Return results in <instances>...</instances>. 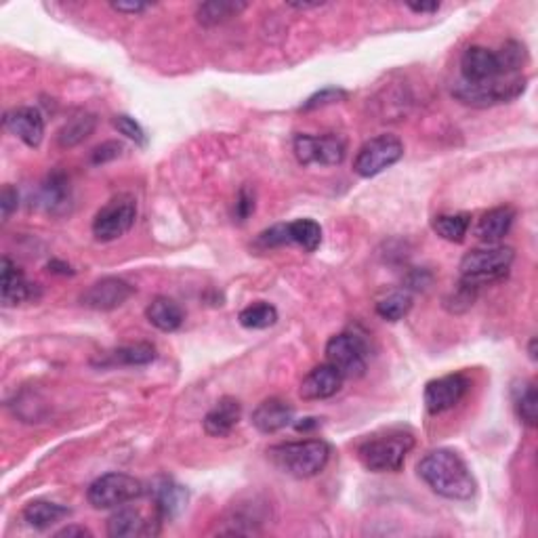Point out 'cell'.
<instances>
[{"mask_svg":"<svg viewBox=\"0 0 538 538\" xmlns=\"http://www.w3.org/2000/svg\"><path fill=\"white\" fill-rule=\"evenodd\" d=\"M269 461L297 480H309L320 475L330 461V446L324 439H301L272 446L267 450Z\"/></svg>","mask_w":538,"mask_h":538,"instance_id":"2","label":"cell"},{"mask_svg":"<svg viewBox=\"0 0 538 538\" xmlns=\"http://www.w3.org/2000/svg\"><path fill=\"white\" fill-rule=\"evenodd\" d=\"M289 7L299 9V11H305V9H317V7H324V3H289Z\"/></svg>","mask_w":538,"mask_h":538,"instance_id":"43","label":"cell"},{"mask_svg":"<svg viewBox=\"0 0 538 538\" xmlns=\"http://www.w3.org/2000/svg\"><path fill=\"white\" fill-rule=\"evenodd\" d=\"M404 158V143L395 134H377L366 142L358 150L356 161H353V170L356 175L370 179V177L381 175L397 164Z\"/></svg>","mask_w":538,"mask_h":538,"instance_id":"9","label":"cell"},{"mask_svg":"<svg viewBox=\"0 0 538 538\" xmlns=\"http://www.w3.org/2000/svg\"><path fill=\"white\" fill-rule=\"evenodd\" d=\"M292 419H295V408L280 397H267L250 414V423L256 431L265 433V436L286 430L292 423Z\"/></svg>","mask_w":538,"mask_h":538,"instance_id":"16","label":"cell"},{"mask_svg":"<svg viewBox=\"0 0 538 538\" xmlns=\"http://www.w3.org/2000/svg\"><path fill=\"white\" fill-rule=\"evenodd\" d=\"M417 471L419 478L442 499L471 500L478 490L473 473L455 450L438 448L427 452L417 464Z\"/></svg>","mask_w":538,"mask_h":538,"instance_id":"1","label":"cell"},{"mask_svg":"<svg viewBox=\"0 0 538 538\" xmlns=\"http://www.w3.org/2000/svg\"><path fill=\"white\" fill-rule=\"evenodd\" d=\"M469 387H471L469 378L461 375V372L433 378V381L425 385V394H423L427 412L436 417V414L450 411V408H455L456 404L467 395Z\"/></svg>","mask_w":538,"mask_h":538,"instance_id":"11","label":"cell"},{"mask_svg":"<svg viewBox=\"0 0 538 538\" xmlns=\"http://www.w3.org/2000/svg\"><path fill=\"white\" fill-rule=\"evenodd\" d=\"M145 486L126 473H106L89 486L87 499L95 509H118L142 499Z\"/></svg>","mask_w":538,"mask_h":538,"instance_id":"5","label":"cell"},{"mask_svg":"<svg viewBox=\"0 0 538 538\" xmlns=\"http://www.w3.org/2000/svg\"><path fill=\"white\" fill-rule=\"evenodd\" d=\"M34 286L30 284L20 267L9 256H3V272H0V299L4 308H13L34 299Z\"/></svg>","mask_w":538,"mask_h":538,"instance_id":"18","label":"cell"},{"mask_svg":"<svg viewBox=\"0 0 538 538\" xmlns=\"http://www.w3.org/2000/svg\"><path fill=\"white\" fill-rule=\"evenodd\" d=\"M240 417H242L240 402H238L236 397L225 395L211 408L209 412H206L202 425H204V431L209 433L211 438H228L230 433L236 430V425L240 423Z\"/></svg>","mask_w":538,"mask_h":538,"instance_id":"19","label":"cell"},{"mask_svg":"<svg viewBox=\"0 0 538 538\" xmlns=\"http://www.w3.org/2000/svg\"><path fill=\"white\" fill-rule=\"evenodd\" d=\"M152 499H154L156 516L162 519H173L187 505V490L170 478H156L152 484Z\"/></svg>","mask_w":538,"mask_h":538,"instance_id":"20","label":"cell"},{"mask_svg":"<svg viewBox=\"0 0 538 538\" xmlns=\"http://www.w3.org/2000/svg\"><path fill=\"white\" fill-rule=\"evenodd\" d=\"M513 406H516L517 419L525 427H536L538 423V394L536 385L532 381H517L511 389Z\"/></svg>","mask_w":538,"mask_h":538,"instance_id":"25","label":"cell"},{"mask_svg":"<svg viewBox=\"0 0 538 538\" xmlns=\"http://www.w3.org/2000/svg\"><path fill=\"white\" fill-rule=\"evenodd\" d=\"M406 7L414 13H436L439 11V3H408Z\"/></svg>","mask_w":538,"mask_h":538,"instance_id":"42","label":"cell"},{"mask_svg":"<svg viewBox=\"0 0 538 538\" xmlns=\"http://www.w3.org/2000/svg\"><path fill=\"white\" fill-rule=\"evenodd\" d=\"M412 448L414 438L411 433L394 431L387 436L366 439L358 448V458L364 464V469L372 471V473H397Z\"/></svg>","mask_w":538,"mask_h":538,"instance_id":"4","label":"cell"},{"mask_svg":"<svg viewBox=\"0 0 538 538\" xmlns=\"http://www.w3.org/2000/svg\"><path fill=\"white\" fill-rule=\"evenodd\" d=\"M122 150H125V145L120 142H106L101 143L100 148L93 150V154H91V162L93 164H106L109 161H116L122 154Z\"/></svg>","mask_w":538,"mask_h":538,"instance_id":"38","label":"cell"},{"mask_svg":"<svg viewBox=\"0 0 538 538\" xmlns=\"http://www.w3.org/2000/svg\"><path fill=\"white\" fill-rule=\"evenodd\" d=\"M145 317H148L152 326L162 330V333H175L177 328H181L186 314H183L181 305L175 299L156 297L145 309Z\"/></svg>","mask_w":538,"mask_h":538,"instance_id":"22","label":"cell"},{"mask_svg":"<svg viewBox=\"0 0 538 538\" xmlns=\"http://www.w3.org/2000/svg\"><path fill=\"white\" fill-rule=\"evenodd\" d=\"M291 244V236H289V223H280L273 225L265 231H261L259 238H256V247L267 250V248H278V247H286Z\"/></svg>","mask_w":538,"mask_h":538,"instance_id":"35","label":"cell"},{"mask_svg":"<svg viewBox=\"0 0 538 538\" xmlns=\"http://www.w3.org/2000/svg\"><path fill=\"white\" fill-rule=\"evenodd\" d=\"M471 215L469 213H456V215H438L433 219V231L448 242H463L469 234Z\"/></svg>","mask_w":538,"mask_h":538,"instance_id":"28","label":"cell"},{"mask_svg":"<svg viewBox=\"0 0 538 538\" xmlns=\"http://www.w3.org/2000/svg\"><path fill=\"white\" fill-rule=\"evenodd\" d=\"M133 295L134 286L122 278H101L82 292L81 303L95 311H112L125 305Z\"/></svg>","mask_w":538,"mask_h":538,"instance_id":"13","label":"cell"},{"mask_svg":"<svg viewBox=\"0 0 538 538\" xmlns=\"http://www.w3.org/2000/svg\"><path fill=\"white\" fill-rule=\"evenodd\" d=\"M253 213H255V192L250 187H242L240 192H238L234 215L238 217V221H247Z\"/></svg>","mask_w":538,"mask_h":538,"instance_id":"37","label":"cell"},{"mask_svg":"<svg viewBox=\"0 0 538 538\" xmlns=\"http://www.w3.org/2000/svg\"><path fill=\"white\" fill-rule=\"evenodd\" d=\"M326 362L343 378H360L369 369V345L356 333H339L326 343Z\"/></svg>","mask_w":538,"mask_h":538,"instance_id":"8","label":"cell"},{"mask_svg":"<svg viewBox=\"0 0 538 538\" xmlns=\"http://www.w3.org/2000/svg\"><path fill=\"white\" fill-rule=\"evenodd\" d=\"M238 320H240L244 328L263 330L273 326V324L278 322V309L265 301H256L248 305V308H244L240 316H238Z\"/></svg>","mask_w":538,"mask_h":538,"instance_id":"31","label":"cell"},{"mask_svg":"<svg viewBox=\"0 0 538 538\" xmlns=\"http://www.w3.org/2000/svg\"><path fill=\"white\" fill-rule=\"evenodd\" d=\"M345 142L339 134H297L295 156L301 164H322V167H336L345 161Z\"/></svg>","mask_w":538,"mask_h":538,"instance_id":"10","label":"cell"},{"mask_svg":"<svg viewBox=\"0 0 538 538\" xmlns=\"http://www.w3.org/2000/svg\"><path fill=\"white\" fill-rule=\"evenodd\" d=\"M343 375L334 369V366L320 364L316 366L314 370L308 372V377L301 381V387H299V395L305 402H320V400H328V397L336 395L343 387Z\"/></svg>","mask_w":538,"mask_h":538,"instance_id":"15","label":"cell"},{"mask_svg":"<svg viewBox=\"0 0 538 538\" xmlns=\"http://www.w3.org/2000/svg\"><path fill=\"white\" fill-rule=\"evenodd\" d=\"M70 509L64 505L51 503V500H32V503H28L23 507V519H26L28 525H32L36 530H47L55 525L61 519H65L70 516Z\"/></svg>","mask_w":538,"mask_h":538,"instance_id":"23","label":"cell"},{"mask_svg":"<svg viewBox=\"0 0 538 538\" xmlns=\"http://www.w3.org/2000/svg\"><path fill=\"white\" fill-rule=\"evenodd\" d=\"M247 7V3H238V0H213V3L200 4L198 11H195V20H198L200 26L213 28L230 22L231 17H238Z\"/></svg>","mask_w":538,"mask_h":538,"instance_id":"24","label":"cell"},{"mask_svg":"<svg viewBox=\"0 0 538 538\" xmlns=\"http://www.w3.org/2000/svg\"><path fill=\"white\" fill-rule=\"evenodd\" d=\"M4 128L17 139H22L28 148H39L45 139V118H42L40 109L23 106L9 109L3 118Z\"/></svg>","mask_w":538,"mask_h":538,"instance_id":"14","label":"cell"},{"mask_svg":"<svg viewBox=\"0 0 538 538\" xmlns=\"http://www.w3.org/2000/svg\"><path fill=\"white\" fill-rule=\"evenodd\" d=\"M500 65H503V72L507 76H519L522 74V67L528 61V51L522 42L517 40H509L500 47V51H497Z\"/></svg>","mask_w":538,"mask_h":538,"instance_id":"33","label":"cell"},{"mask_svg":"<svg viewBox=\"0 0 538 538\" xmlns=\"http://www.w3.org/2000/svg\"><path fill=\"white\" fill-rule=\"evenodd\" d=\"M161 519L150 522L139 509L133 507H122L116 513H112L108 519V534L112 538H134V536H156L161 528H158Z\"/></svg>","mask_w":538,"mask_h":538,"instance_id":"17","label":"cell"},{"mask_svg":"<svg viewBox=\"0 0 538 538\" xmlns=\"http://www.w3.org/2000/svg\"><path fill=\"white\" fill-rule=\"evenodd\" d=\"M17 204H20V194H17V189L13 186H4L3 194H0V211H3V221H7V219L13 215Z\"/></svg>","mask_w":538,"mask_h":538,"instance_id":"39","label":"cell"},{"mask_svg":"<svg viewBox=\"0 0 538 538\" xmlns=\"http://www.w3.org/2000/svg\"><path fill=\"white\" fill-rule=\"evenodd\" d=\"M148 7L150 4H145V3H112L114 11H118V13H128V15L143 13Z\"/></svg>","mask_w":538,"mask_h":538,"instance_id":"40","label":"cell"},{"mask_svg":"<svg viewBox=\"0 0 538 538\" xmlns=\"http://www.w3.org/2000/svg\"><path fill=\"white\" fill-rule=\"evenodd\" d=\"M525 82L528 81H525L524 76H507L486 84L458 82L455 84V89H452V95L461 103H464V106L488 108L497 106V103L517 100L525 91Z\"/></svg>","mask_w":538,"mask_h":538,"instance_id":"6","label":"cell"},{"mask_svg":"<svg viewBox=\"0 0 538 538\" xmlns=\"http://www.w3.org/2000/svg\"><path fill=\"white\" fill-rule=\"evenodd\" d=\"M516 221V211L511 206H497V209L484 213L475 225V238L484 242L486 247L497 244L509 234L511 225Z\"/></svg>","mask_w":538,"mask_h":538,"instance_id":"21","label":"cell"},{"mask_svg":"<svg viewBox=\"0 0 538 538\" xmlns=\"http://www.w3.org/2000/svg\"><path fill=\"white\" fill-rule=\"evenodd\" d=\"M289 236L291 244H297L308 253H314L322 244V228L314 219H297L289 223Z\"/></svg>","mask_w":538,"mask_h":538,"instance_id":"29","label":"cell"},{"mask_svg":"<svg viewBox=\"0 0 538 538\" xmlns=\"http://www.w3.org/2000/svg\"><path fill=\"white\" fill-rule=\"evenodd\" d=\"M513 261H516V250L511 247L490 244V247L469 250L461 259L458 269H461L463 282L480 289V286L499 282V280L507 278Z\"/></svg>","mask_w":538,"mask_h":538,"instance_id":"3","label":"cell"},{"mask_svg":"<svg viewBox=\"0 0 538 538\" xmlns=\"http://www.w3.org/2000/svg\"><path fill=\"white\" fill-rule=\"evenodd\" d=\"M316 425H317L316 419H305L303 423H297L295 427H297V431H309V430H314Z\"/></svg>","mask_w":538,"mask_h":538,"instance_id":"44","label":"cell"},{"mask_svg":"<svg viewBox=\"0 0 538 538\" xmlns=\"http://www.w3.org/2000/svg\"><path fill=\"white\" fill-rule=\"evenodd\" d=\"M412 309V297L408 292H391L389 297L381 299L377 303L378 317L387 322H400L402 317L408 316V311Z\"/></svg>","mask_w":538,"mask_h":538,"instance_id":"32","label":"cell"},{"mask_svg":"<svg viewBox=\"0 0 538 538\" xmlns=\"http://www.w3.org/2000/svg\"><path fill=\"white\" fill-rule=\"evenodd\" d=\"M67 202H70V186H67L65 177L61 173L48 177L40 187V204L45 206L47 211L57 213Z\"/></svg>","mask_w":538,"mask_h":538,"instance_id":"30","label":"cell"},{"mask_svg":"<svg viewBox=\"0 0 538 538\" xmlns=\"http://www.w3.org/2000/svg\"><path fill=\"white\" fill-rule=\"evenodd\" d=\"M114 126L118 128L120 134H125L126 139H131V142L142 145V148L148 145V134H145L143 126L139 125L134 118H131V116H126V114L114 116Z\"/></svg>","mask_w":538,"mask_h":538,"instance_id":"34","label":"cell"},{"mask_svg":"<svg viewBox=\"0 0 538 538\" xmlns=\"http://www.w3.org/2000/svg\"><path fill=\"white\" fill-rule=\"evenodd\" d=\"M461 76V82L467 84H486L499 81V78H507L497 51H490V48L486 47H469L467 51L463 53Z\"/></svg>","mask_w":538,"mask_h":538,"instance_id":"12","label":"cell"},{"mask_svg":"<svg viewBox=\"0 0 538 538\" xmlns=\"http://www.w3.org/2000/svg\"><path fill=\"white\" fill-rule=\"evenodd\" d=\"M528 353L532 358V362H536V339L530 341V347H528Z\"/></svg>","mask_w":538,"mask_h":538,"instance_id":"45","label":"cell"},{"mask_svg":"<svg viewBox=\"0 0 538 538\" xmlns=\"http://www.w3.org/2000/svg\"><path fill=\"white\" fill-rule=\"evenodd\" d=\"M95 126H97V118L93 114L81 112L72 116V118L67 120L57 133L59 148H74V145L82 143L84 139H89L91 134H93Z\"/></svg>","mask_w":538,"mask_h":538,"instance_id":"26","label":"cell"},{"mask_svg":"<svg viewBox=\"0 0 538 538\" xmlns=\"http://www.w3.org/2000/svg\"><path fill=\"white\" fill-rule=\"evenodd\" d=\"M156 360V350L150 343H134L125 345L118 350L106 353L101 360V366H145Z\"/></svg>","mask_w":538,"mask_h":538,"instance_id":"27","label":"cell"},{"mask_svg":"<svg viewBox=\"0 0 538 538\" xmlns=\"http://www.w3.org/2000/svg\"><path fill=\"white\" fill-rule=\"evenodd\" d=\"M137 219V200L131 194H118L101 206L93 219V236L100 242H114L131 231Z\"/></svg>","mask_w":538,"mask_h":538,"instance_id":"7","label":"cell"},{"mask_svg":"<svg viewBox=\"0 0 538 538\" xmlns=\"http://www.w3.org/2000/svg\"><path fill=\"white\" fill-rule=\"evenodd\" d=\"M55 536L57 538H74V536L84 538V536H93V534H91V530L84 528V525H65V528L55 532Z\"/></svg>","mask_w":538,"mask_h":538,"instance_id":"41","label":"cell"},{"mask_svg":"<svg viewBox=\"0 0 538 538\" xmlns=\"http://www.w3.org/2000/svg\"><path fill=\"white\" fill-rule=\"evenodd\" d=\"M347 97V93L343 89H336V87H326L322 91H317L316 95H311L308 101L303 103L301 112H311V109H317V108H324V106H330V103H336V101H343Z\"/></svg>","mask_w":538,"mask_h":538,"instance_id":"36","label":"cell"}]
</instances>
